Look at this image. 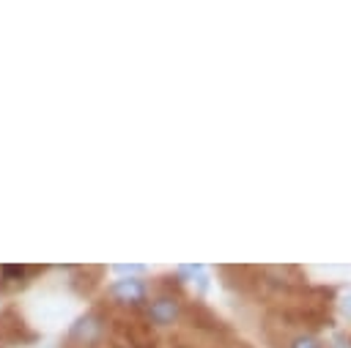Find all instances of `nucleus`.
<instances>
[{
    "instance_id": "nucleus-7",
    "label": "nucleus",
    "mask_w": 351,
    "mask_h": 348,
    "mask_svg": "<svg viewBox=\"0 0 351 348\" xmlns=\"http://www.w3.org/2000/svg\"><path fill=\"white\" fill-rule=\"evenodd\" d=\"M343 312L351 318V293H348V296H346V301H343Z\"/></svg>"
},
{
    "instance_id": "nucleus-6",
    "label": "nucleus",
    "mask_w": 351,
    "mask_h": 348,
    "mask_svg": "<svg viewBox=\"0 0 351 348\" xmlns=\"http://www.w3.org/2000/svg\"><path fill=\"white\" fill-rule=\"evenodd\" d=\"M112 271H115V274H126V277H132V274H143L145 269L137 266V263H132V266H123V263H121V266H115Z\"/></svg>"
},
{
    "instance_id": "nucleus-4",
    "label": "nucleus",
    "mask_w": 351,
    "mask_h": 348,
    "mask_svg": "<svg viewBox=\"0 0 351 348\" xmlns=\"http://www.w3.org/2000/svg\"><path fill=\"white\" fill-rule=\"evenodd\" d=\"M145 315L156 326H173L181 318V301L173 299V296H156V299L148 301Z\"/></svg>"
},
{
    "instance_id": "nucleus-5",
    "label": "nucleus",
    "mask_w": 351,
    "mask_h": 348,
    "mask_svg": "<svg viewBox=\"0 0 351 348\" xmlns=\"http://www.w3.org/2000/svg\"><path fill=\"white\" fill-rule=\"evenodd\" d=\"M285 348H324V340L315 337V334H310V332H299V334H293L288 340Z\"/></svg>"
},
{
    "instance_id": "nucleus-2",
    "label": "nucleus",
    "mask_w": 351,
    "mask_h": 348,
    "mask_svg": "<svg viewBox=\"0 0 351 348\" xmlns=\"http://www.w3.org/2000/svg\"><path fill=\"white\" fill-rule=\"evenodd\" d=\"M36 340V334L27 329V323L14 312V310H3L0 312V343L5 345H22Z\"/></svg>"
},
{
    "instance_id": "nucleus-3",
    "label": "nucleus",
    "mask_w": 351,
    "mask_h": 348,
    "mask_svg": "<svg viewBox=\"0 0 351 348\" xmlns=\"http://www.w3.org/2000/svg\"><path fill=\"white\" fill-rule=\"evenodd\" d=\"M110 299L121 307H137L145 301V282L143 279H134V277H126V279H118L110 285Z\"/></svg>"
},
{
    "instance_id": "nucleus-1",
    "label": "nucleus",
    "mask_w": 351,
    "mask_h": 348,
    "mask_svg": "<svg viewBox=\"0 0 351 348\" xmlns=\"http://www.w3.org/2000/svg\"><path fill=\"white\" fill-rule=\"evenodd\" d=\"M101 337H104V318L99 312L80 315L69 329V343H74L77 348H93L101 343Z\"/></svg>"
}]
</instances>
